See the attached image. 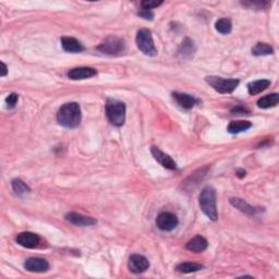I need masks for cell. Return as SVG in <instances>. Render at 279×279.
Returning <instances> with one entry per match:
<instances>
[{
  "instance_id": "cell-11",
  "label": "cell",
  "mask_w": 279,
  "mask_h": 279,
  "mask_svg": "<svg viewBox=\"0 0 279 279\" xmlns=\"http://www.w3.org/2000/svg\"><path fill=\"white\" fill-rule=\"evenodd\" d=\"M150 153H152L153 157L156 159V161L161 164L164 168L169 169V170H176L177 169L176 162L173 161L169 155L164 153L163 150L156 148V146H153V148L150 149Z\"/></svg>"
},
{
  "instance_id": "cell-24",
  "label": "cell",
  "mask_w": 279,
  "mask_h": 279,
  "mask_svg": "<svg viewBox=\"0 0 279 279\" xmlns=\"http://www.w3.org/2000/svg\"><path fill=\"white\" fill-rule=\"evenodd\" d=\"M252 54L254 56H266L274 54V48L266 43H258L252 48Z\"/></svg>"
},
{
  "instance_id": "cell-10",
  "label": "cell",
  "mask_w": 279,
  "mask_h": 279,
  "mask_svg": "<svg viewBox=\"0 0 279 279\" xmlns=\"http://www.w3.org/2000/svg\"><path fill=\"white\" fill-rule=\"evenodd\" d=\"M24 268L31 273H45L49 269V263L45 259L30 258L25 260Z\"/></svg>"
},
{
  "instance_id": "cell-9",
  "label": "cell",
  "mask_w": 279,
  "mask_h": 279,
  "mask_svg": "<svg viewBox=\"0 0 279 279\" xmlns=\"http://www.w3.org/2000/svg\"><path fill=\"white\" fill-rule=\"evenodd\" d=\"M17 243L23 246V248L26 249H35L37 248L39 242H40V238L38 235L33 232H29V231H24L21 232L16 238Z\"/></svg>"
},
{
  "instance_id": "cell-22",
  "label": "cell",
  "mask_w": 279,
  "mask_h": 279,
  "mask_svg": "<svg viewBox=\"0 0 279 279\" xmlns=\"http://www.w3.org/2000/svg\"><path fill=\"white\" fill-rule=\"evenodd\" d=\"M203 268V266L201 264L198 263H192V262H184L178 264L176 266V269L179 273H184V274H190V273H195L199 272L201 269Z\"/></svg>"
},
{
  "instance_id": "cell-6",
  "label": "cell",
  "mask_w": 279,
  "mask_h": 279,
  "mask_svg": "<svg viewBox=\"0 0 279 279\" xmlns=\"http://www.w3.org/2000/svg\"><path fill=\"white\" fill-rule=\"evenodd\" d=\"M205 81H206L216 92L221 94L232 93L240 83V81L238 79H223V77L219 76H206L205 77Z\"/></svg>"
},
{
  "instance_id": "cell-5",
  "label": "cell",
  "mask_w": 279,
  "mask_h": 279,
  "mask_svg": "<svg viewBox=\"0 0 279 279\" xmlns=\"http://www.w3.org/2000/svg\"><path fill=\"white\" fill-rule=\"evenodd\" d=\"M136 46L141 50L142 53L146 56H156L157 55V49L155 47L154 39L152 36V32L148 29H142L138 32L136 34Z\"/></svg>"
},
{
  "instance_id": "cell-29",
  "label": "cell",
  "mask_w": 279,
  "mask_h": 279,
  "mask_svg": "<svg viewBox=\"0 0 279 279\" xmlns=\"http://www.w3.org/2000/svg\"><path fill=\"white\" fill-rule=\"evenodd\" d=\"M138 16L143 18L145 20H153L154 18V13L152 12V10H145V9H141V10L138 12Z\"/></svg>"
},
{
  "instance_id": "cell-28",
  "label": "cell",
  "mask_w": 279,
  "mask_h": 279,
  "mask_svg": "<svg viewBox=\"0 0 279 279\" xmlns=\"http://www.w3.org/2000/svg\"><path fill=\"white\" fill-rule=\"evenodd\" d=\"M18 100H19V96L16 93H11L7 96L6 98V104H7V107L9 109H12L16 107V105L18 103Z\"/></svg>"
},
{
  "instance_id": "cell-20",
  "label": "cell",
  "mask_w": 279,
  "mask_h": 279,
  "mask_svg": "<svg viewBox=\"0 0 279 279\" xmlns=\"http://www.w3.org/2000/svg\"><path fill=\"white\" fill-rule=\"evenodd\" d=\"M271 86V81L266 79L251 82L248 84V91L250 95H258Z\"/></svg>"
},
{
  "instance_id": "cell-12",
  "label": "cell",
  "mask_w": 279,
  "mask_h": 279,
  "mask_svg": "<svg viewBox=\"0 0 279 279\" xmlns=\"http://www.w3.org/2000/svg\"><path fill=\"white\" fill-rule=\"evenodd\" d=\"M97 74L94 68L90 67H79V68H73L69 72H68V77L70 80L77 81V80H85L93 77Z\"/></svg>"
},
{
  "instance_id": "cell-26",
  "label": "cell",
  "mask_w": 279,
  "mask_h": 279,
  "mask_svg": "<svg viewBox=\"0 0 279 279\" xmlns=\"http://www.w3.org/2000/svg\"><path fill=\"white\" fill-rule=\"evenodd\" d=\"M244 7H248L250 9H258V10H266V9L271 6L269 1H244L242 2Z\"/></svg>"
},
{
  "instance_id": "cell-30",
  "label": "cell",
  "mask_w": 279,
  "mask_h": 279,
  "mask_svg": "<svg viewBox=\"0 0 279 279\" xmlns=\"http://www.w3.org/2000/svg\"><path fill=\"white\" fill-rule=\"evenodd\" d=\"M231 112L232 113H245V112H249V111L246 108H243L241 106H238L231 109Z\"/></svg>"
},
{
  "instance_id": "cell-32",
  "label": "cell",
  "mask_w": 279,
  "mask_h": 279,
  "mask_svg": "<svg viewBox=\"0 0 279 279\" xmlns=\"http://www.w3.org/2000/svg\"><path fill=\"white\" fill-rule=\"evenodd\" d=\"M245 171L243 170V169H239V170L237 171V176L239 177V178H243V177H245Z\"/></svg>"
},
{
  "instance_id": "cell-3",
  "label": "cell",
  "mask_w": 279,
  "mask_h": 279,
  "mask_svg": "<svg viewBox=\"0 0 279 279\" xmlns=\"http://www.w3.org/2000/svg\"><path fill=\"white\" fill-rule=\"evenodd\" d=\"M126 104L118 99L108 98L105 105V111L108 121L115 127H122L126 121Z\"/></svg>"
},
{
  "instance_id": "cell-23",
  "label": "cell",
  "mask_w": 279,
  "mask_h": 279,
  "mask_svg": "<svg viewBox=\"0 0 279 279\" xmlns=\"http://www.w3.org/2000/svg\"><path fill=\"white\" fill-rule=\"evenodd\" d=\"M11 186H12L13 191L16 192V194L19 196H24L26 194H29L31 192L30 186L21 179H13L11 181Z\"/></svg>"
},
{
  "instance_id": "cell-18",
  "label": "cell",
  "mask_w": 279,
  "mask_h": 279,
  "mask_svg": "<svg viewBox=\"0 0 279 279\" xmlns=\"http://www.w3.org/2000/svg\"><path fill=\"white\" fill-rule=\"evenodd\" d=\"M61 46L65 52L73 54L81 53L84 50V46L79 40L73 37H68V36H65V37L61 38Z\"/></svg>"
},
{
  "instance_id": "cell-21",
  "label": "cell",
  "mask_w": 279,
  "mask_h": 279,
  "mask_svg": "<svg viewBox=\"0 0 279 279\" xmlns=\"http://www.w3.org/2000/svg\"><path fill=\"white\" fill-rule=\"evenodd\" d=\"M278 102H279V95L277 93H273L260 98L258 100V107L262 109H268L277 106Z\"/></svg>"
},
{
  "instance_id": "cell-19",
  "label": "cell",
  "mask_w": 279,
  "mask_h": 279,
  "mask_svg": "<svg viewBox=\"0 0 279 279\" xmlns=\"http://www.w3.org/2000/svg\"><path fill=\"white\" fill-rule=\"evenodd\" d=\"M251 127H252V123L250 121L236 120L229 123V126L227 128V131L231 134H238L241 133V132H245L246 130H249Z\"/></svg>"
},
{
  "instance_id": "cell-1",
  "label": "cell",
  "mask_w": 279,
  "mask_h": 279,
  "mask_svg": "<svg viewBox=\"0 0 279 279\" xmlns=\"http://www.w3.org/2000/svg\"><path fill=\"white\" fill-rule=\"evenodd\" d=\"M81 119V107L77 103L72 102L62 105L57 112V121L59 125L68 128V129H74L79 127Z\"/></svg>"
},
{
  "instance_id": "cell-8",
  "label": "cell",
  "mask_w": 279,
  "mask_h": 279,
  "mask_svg": "<svg viewBox=\"0 0 279 279\" xmlns=\"http://www.w3.org/2000/svg\"><path fill=\"white\" fill-rule=\"evenodd\" d=\"M128 267H129L131 273L142 274L148 271L149 267V260L143 255L133 254L130 256L129 263H128Z\"/></svg>"
},
{
  "instance_id": "cell-4",
  "label": "cell",
  "mask_w": 279,
  "mask_h": 279,
  "mask_svg": "<svg viewBox=\"0 0 279 279\" xmlns=\"http://www.w3.org/2000/svg\"><path fill=\"white\" fill-rule=\"evenodd\" d=\"M97 50L108 56H121L126 53V43L121 38L109 36L99 44Z\"/></svg>"
},
{
  "instance_id": "cell-25",
  "label": "cell",
  "mask_w": 279,
  "mask_h": 279,
  "mask_svg": "<svg viewBox=\"0 0 279 279\" xmlns=\"http://www.w3.org/2000/svg\"><path fill=\"white\" fill-rule=\"evenodd\" d=\"M215 27L221 34H229L232 30V23L230 19H227V18H223V19H219L216 23H215Z\"/></svg>"
},
{
  "instance_id": "cell-17",
  "label": "cell",
  "mask_w": 279,
  "mask_h": 279,
  "mask_svg": "<svg viewBox=\"0 0 279 279\" xmlns=\"http://www.w3.org/2000/svg\"><path fill=\"white\" fill-rule=\"evenodd\" d=\"M196 52V46L194 42L190 38H186L184 42L181 43L180 47L178 48V56L180 59H191L194 56Z\"/></svg>"
},
{
  "instance_id": "cell-13",
  "label": "cell",
  "mask_w": 279,
  "mask_h": 279,
  "mask_svg": "<svg viewBox=\"0 0 279 279\" xmlns=\"http://www.w3.org/2000/svg\"><path fill=\"white\" fill-rule=\"evenodd\" d=\"M66 219L69 223H71L72 225L80 226V227H90L94 226L97 223L96 219L90 216H85V215L77 214V213H69L66 215Z\"/></svg>"
},
{
  "instance_id": "cell-14",
  "label": "cell",
  "mask_w": 279,
  "mask_h": 279,
  "mask_svg": "<svg viewBox=\"0 0 279 279\" xmlns=\"http://www.w3.org/2000/svg\"><path fill=\"white\" fill-rule=\"evenodd\" d=\"M172 97L176 100L177 104L184 109H192L195 105H198L200 103V100L198 98H195L194 96L186 93L173 92Z\"/></svg>"
},
{
  "instance_id": "cell-16",
  "label": "cell",
  "mask_w": 279,
  "mask_h": 279,
  "mask_svg": "<svg viewBox=\"0 0 279 279\" xmlns=\"http://www.w3.org/2000/svg\"><path fill=\"white\" fill-rule=\"evenodd\" d=\"M229 202L233 207L239 209L241 213H243L245 215H249V216H254V215L260 212V208L251 206V205L246 203L244 200L239 199V198H231Z\"/></svg>"
},
{
  "instance_id": "cell-7",
  "label": "cell",
  "mask_w": 279,
  "mask_h": 279,
  "mask_svg": "<svg viewBox=\"0 0 279 279\" xmlns=\"http://www.w3.org/2000/svg\"><path fill=\"white\" fill-rule=\"evenodd\" d=\"M179 221L175 214L164 212L161 213L156 218V225L163 231H171L178 226Z\"/></svg>"
},
{
  "instance_id": "cell-31",
  "label": "cell",
  "mask_w": 279,
  "mask_h": 279,
  "mask_svg": "<svg viewBox=\"0 0 279 279\" xmlns=\"http://www.w3.org/2000/svg\"><path fill=\"white\" fill-rule=\"evenodd\" d=\"M0 66H1V71H0V76H2L4 77L7 75V73H8V67L6 63H4L3 61L0 62Z\"/></svg>"
},
{
  "instance_id": "cell-2",
  "label": "cell",
  "mask_w": 279,
  "mask_h": 279,
  "mask_svg": "<svg viewBox=\"0 0 279 279\" xmlns=\"http://www.w3.org/2000/svg\"><path fill=\"white\" fill-rule=\"evenodd\" d=\"M199 203L202 212L206 215L210 221L216 222L218 219V212L216 206V191L213 186H205L201 191Z\"/></svg>"
},
{
  "instance_id": "cell-15",
  "label": "cell",
  "mask_w": 279,
  "mask_h": 279,
  "mask_svg": "<svg viewBox=\"0 0 279 279\" xmlns=\"http://www.w3.org/2000/svg\"><path fill=\"white\" fill-rule=\"evenodd\" d=\"M208 242L202 236H195L194 238H192L191 240L186 242V249L187 251H191L193 253H201L204 252L205 250L207 249Z\"/></svg>"
},
{
  "instance_id": "cell-27",
  "label": "cell",
  "mask_w": 279,
  "mask_h": 279,
  "mask_svg": "<svg viewBox=\"0 0 279 279\" xmlns=\"http://www.w3.org/2000/svg\"><path fill=\"white\" fill-rule=\"evenodd\" d=\"M163 4V1H156V0H145V1L141 2L142 9H145V10H152L154 8H157Z\"/></svg>"
}]
</instances>
